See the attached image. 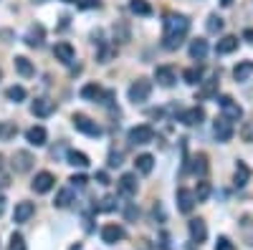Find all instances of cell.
Masks as SVG:
<instances>
[{
	"instance_id": "cell-49",
	"label": "cell",
	"mask_w": 253,
	"mask_h": 250,
	"mask_svg": "<svg viewBox=\"0 0 253 250\" xmlns=\"http://www.w3.org/2000/svg\"><path fill=\"white\" fill-rule=\"evenodd\" d=\"M220 5L223 8H230V5H233V0H220Z\"/></svg>"
},
{
	"instance_id": "cell-10",
	"label": "cell",
	"mask_w": 253,
	"mask_h": 250,
	"mask_svg": "<svg viewBox=\"0 0 253 250\" xmlns=\"http://www.w3.org/2000/svg\"><path fill=\"white\" fill-rule=\"evenodd\" d=\"M53 111H56V104H53L51 99H36V101L31 104V114L38 116V119H46V116H51Z\"/></svg>"
},
{
	"instance_id": "cell-14",
	"label": "cell",
	"mask_w": 253,
	"mask_h": 250,
	"mask_svg": "<svg viewBox=\"0 0 253 250\" xmlns=\"http://www.w3.org/2000/svg\"><path fill=\"white\" fill-rule=\"evenodd\" d=\"M195 192H190V190H185V187H180L177 190V210L180 213H193V207H195Z\"/></svg>"
},
{
	"instance_id": "cell-38",
	"label": "cell",
	"mask_w": 253,
	"mask_h": 250,
	"mask_svg": "<svg viewBox=\"0 0 253 250\" xmlns=\"http://www.w3.org/2000/svg\"><path fill=\"white\" fill-rule=\"evenodd\" d=\"M114 51H117V48H109V46H101V51H99V64H109V58L114 56Z\"/></svg>"
},
{
	"instance_id": "cell-20",
	"label": "cell",
	"mask_w": 253,
	"mask_h": 250,
	"mask_svg": "<svg viewBox=\"0 0 253 250\" xmlns=\"http://www.w3.org/2000/svg\"><path fill=\"white\" fill-rule=\"evenodd\" d=\"M104 91L99 83H86V86H81V99H86V101H99L101 104V99H104Z\"/></svg>"
},
{
	"instance_id": "cell-1",
	"label": "cell",
	"mask_w": 253,
	"mask_h": 250,
	"mask_svg": "<svg viewBox=\"0 0 253 250\" xmlns=\"http://www.w3.org/2000/svg\"><path fill=\"white\" fill-rule=\"evenodd\" d=\"M190 33V20L187 15L180 13H170L165 15V23H162V46L167 51H177L182 46V40Z\"/></svg>"
},
{
	"instance_id": "cell-6",
	"label": "cell",
	"mask_w": 253,
	"mask_h": 250,
	"mask_svg": "<svg viewBox=\"0 0 253 250\" xmlns=\"http://www.w3.org/2000/svg\"><path fill=\"white\" fill-rule=\"evenodd\" d=\"M218 104H220V111H223L225 119H230V121H241V119H243V109H241L230 96H220Z\"/></svg>"
},
{
	"instance_id": "cell-26",
	"label": "cell",
	"mask_w": 253,
	"mask_h": 250,
	"mask_svg": "<svg viewBox=\"0 0 253 250\" xmlns=\"http://www.w3.org/2000/svg\"><path fill=\"white\" fill-rule=\"evenodd\" d=\"M71 202H74V187H63V190H58L56 192V200H53V205L56 207H71Z\"/></svg>"
},
{
	"instance_id": "cell-4",
	"label": "cell",
	"mask_w": 253,
	"mask_h": 250,
	"mask_svg": "<svg viewBox=\"0 0 253 250\" xmlns=\"http://www.w3.org/2000/svg\"><path fill=\"white\" fill-rule=\"evenodd\" d=\"M155 139V129L150 127V124H139V127H132L129 134H126V142L129 144H150Z\"/></svg>"
},
{
	"instance_id": "cell-23",
	"label": "cell",
	"mask_w": 253,
	"mask_h": 250,
	"mask_svg": "<svg viewBox=\"0 0 253 250\" xmlns=\"http://www.w3.org/2000/svg\"><path fill=\"white\" fill-rule=\"evenodd\" d=\"M236 48H238V38H236V36H225V38H220V40H218L215 53L225 56V53H233Z\"/></svg>"
},
{
	"instance_id": "cell-32",
	"label": "cell",
	"mask_w": 253,
	"mask_h": 250,
	"mask_svg": "<svg viewBox=\"0 0 253 250\" xmlns=\"http://www.w3.org/2000/svg\"><path fill=\"white\" fill-rule=\"evenodd\" d=\"M18 134V127L13 121H0V142H8Z\"/></svg>"
},
{
	"instance_id": "cell-46",
	"label": "cell",
	"mask_w": 253,
	"mask_h": 250,
	"mask_svg": "<svg viewBox=\"0 0 253 250\" xmlns=\"http://www.w3.org/2000/svg\"><path fill=\"white\" fill-rule=\"evenodd\" d=\"M3 210H5V195L0 192V215H3Z\"/></svg>"
},
{
	"instance_id": "cell-3",
	"label": "cell",
	"mask_w": 253,
	"mask_h": 250,
	"mask_svg": "<svg viewBox=\"0 0 253 250\" xmlns=\"http://www.w3.org/2000/svg\"><path fill=\"white\" fill-rule=\"evenodd\" d=\"M150 94H152V81H147V78H137L129 86V91H126V96H129L132 104H144L147 99H150Z\"/></svg>"
},
{
	"instance_id": "cell-16",
	"label": "cell",
	"mask_w": 253,
	"mask_h": 250,
	"mask_svg": "<svg viewBox=\"0 0 253 250\" xmlns=\"http://www.w3.org/2000/svg\"><path fill=\"white\" fill-rule=\"evenodd\" d=\"M43 38H46V28L41 23H33L28 28V33H26V43L31 48H41V46H43Z\"/></svg>"
},
{
	"instance_id": "cell-25",
	"label": "cell",
	"mask_w": 253,
	"mask_h": 250,
	"mask_svg": "<svg viewBox=\"0 0 253 250\" xmlns=\"http://www.w3.org/2000/svg\"><path fill=\"white\" fill-rule=\"evenodd\" d=\"M218 83H220V81H218V76L208 78V81L203 83V89L198 91V99H200V101H203V99H213V96L218 94Z\"/></svg>"
},
{
	"instance_id": "cell-47",
	"label": "cell",
	"mask_w": 253,
	"mask_h": 250,
	"mask_svg": "<svg viewBox=\"0 0 253 250\" xmlns=\"http://www.w3.org/2000/svg\"><path fill=\"white\" fill-rule=\"evenodd\" d=\"M134 215H137V210H134V207H126V217H129V220H132Z\"/></svg>"
},
{
	"instance_id": "cell-24",
	"label": "cell",
	"mask_w": 253,
	"mask_h": 250,
	"mask_svg": "<svg viewBox=\"0 0 253 250\" xmlns=\"http://www.w3.org/2000/svg\"><path fill=\"white\" fill-rule=\"evenodd\" d=\"M248 179H251L248 164H246V162H238V164H236V172H233V182H236V187H246Z\"/></svg>"
},
{
	"instance_id": "cell-51",
	"label": "cell",
	"mask_w": 253,
	"mask_h": 250,
	"mask_svg": "<svg viewBox=\"0 0 253 250\" xmlns=\"http://www.w3.org/2000/svg\"><path fill=\"white\" fill-rule=\"evenodd\" d=\"M33 3H48V0H33Z\"/></svg>"
},
{
	"instance_id": "cell-39",
	"label": "cell",
	"mask_w": 253,
	"mask_h": 250,
	"mask_svg": "<svg viewBox=\"0 0 253 250\" xmlns=\"http://www.w3.org/2000/svg\"><path fill=\"white\" fill-rule=\"evenodd\" d=\"M114 202H117L114 197H104V200H101V205L96 207V210H104V213H109V210H114V207H117Z\"/></svg>"
},
{
	"instance_id": "cell-21",
	"label": "cell",
	"mask_w": 253,
	"mask_h": 250,
	"mask_svg": "<svg viewBox=\"0 0 253 250\" xmlns=\"http://www.w3.org/2000/svg\"><path fill=\"white\" fill-rule=\"evenodd\" d=\"M208 56V40L205 38H195V40H190V58H195V61H205Z\"/></svg>"
},
{
	"instance_id": "cell-52",
	"label": "cell",
	"mask_w": 253,
	"mask_h": 250,
	"mask_svg": "<svg viewBox=\"0 0 253 250\" xmlns=\"http://www.w3.org/2000/svg\"><path fill=\"white\" fill-rule=\"evenodd\" d=\"M0 76H3V71H0Z\"/></svg>"
},
{
	"instance_id": "cell-19",
	"label": "cell",
	"mask_w": 253,
	"mask_h": 250,
	"mask_svg": "<svg viewBox=\"0 0 253 250\" xmlns=\"http://www.w3.org/2000/svg\"><path fill=\"white\" fill-rule=\"evenodd\" d=\"M117 187L124 197H134L137 195V175H122Z\"/></svg>"
},
{
	"instance_id": "cell-2",
	"label": "cell",
	"mask_w": 253,
	"mask_h": 250,
	"mask_svg": "<svg viewBox=\"0 0 253 250\" xmlns=\"http://www.w3.org/2000/svg\"><path fill=\"white\" fill-rule=\"evenodd\" d=\"M71 124H74V129H76V132L86 134V137H94V139L104 134V129L99 127L94 119H89L86 114H74V116H71Z\"/></svg>"
},
{
	"instance_id": "cell-31",
	"label": "cell",
	"mask_w": 253,
	"mask_h": 250,
	"mask_svg": "<svg viewBox=\"0 0 253 250\" xmlns=\"http://www.w3.org/2000/svg\"><path fill=\"white\" fill-rule=\"evenodd\" d=\"M210 192H213L210 182H208V179H200V182H198V187H195V200H198V202H205V200L210 197Z\"/></svg>"
},
{
	"instance_id": "cell-9",
	"label": "cell",
	"mask_w": 253,
	"mask_h": 250,
	"mask_svg": "<svg viewBox=\"0 0 253 250\" xmlns=\"http://www.w3.org/2000/svg\"><path fill=\"white\" fill-rule=\"evenodd\" d=\"M33 154L31 152H26V149H18L15 154H13V170L15 172H20V175H23V172H31V167H33Z\"/></svg>"
},
{
	"instance_id": "cell-37",
	"label": "cell",
	"mask_w": 253,
	"mask_h": 250,
	"mask_svg": "<svg viewBox=\"0 0 253 250\" xmlns=\"http://www.w3.org/2000/svg\"><path fill=\"white\" fill-rule=\"evenodd\" d=\"M10 250H28L26 248V240H23V235H20V233H13L10 235Z\"/></svg>"
},
{
	"instance_id": "cell-40",
	"label": "cell",
	"mask_w": 253,
	"mask_h": 250,
	"mask_svg": "<svg viewBox=\"0 0 253 250\" xmlns=\"http://www.w3.org/2000/svg\"><path fill=\"white\" fill-rule=\"evenodd\" d=\"M69 182H71V187H79V190H84V187H86V182H89V179L84 177V175H74V177H71Z\"/></svg>"
},
{
	"instance_id": "cell-34",
	"label": "cell",
	"mask_w": 253,
	"mask_h": 250,
	"mask_svg": "<svg viewBox=\"0 0 253 250\" xmlns=\"http://www.w3.org/2000/svg\"><path fill=\"white\" fill-rule=\"evenodd\" d=\"M5 99L13 101V104H20V101L26 99V89H23V86H10V89L5 91Z\"/></svg>"
},
{
	"instance_id": "cell-17",
	"label": "cell",
	"mask_w": 253,
	"mask_h": 250,
	"mask_svg": "<svg viewBox=\"0 0 253 250\" xmlns=\"http://www.w3.org/2000/svg\"><path fill=\"white\" fill-rule=\"evenodd\" d=\"M190 238H193V243H205V238H208V227H205V220H200V217H195V220H190Z\"/></svg>"
},
{
	"instance_id": "cell-41",
	"label": "cell",
	"mask_w": 253,
	"mask_h": 250,
	"mask_svg": "<svg viewBox=\"0 0 253 250\" xmlns=\"http://www.w3.org/2000/svg\"><path fill=\"white\" fill-rule=\"evenodd\" d=\"M81 10H91V8H99V0H79L76 3Z\"/></svg>"
},
{
	"instance_id": "cell-50",
	"label": "cell",
	"mask_w": 253,
	"mask_h": 250,
	"mask_svg": "<svg viewBox=\"0 0 253 250\" xmlns=\"http://www.w3.org/2000/svg\"><path fill=\"white\" fill-rule=\"evenodd\" d=\"M63 3H79V0H63Z\"/></svg>"
},
{
	"instance_id": "cell-8",
	"label": "cell",
	"mask_w": 253,
	"mask_h": 250,
	"mask_svg": "<svg viewBox=\"0 0 253 250\" xmlns=\"http://www.w3.org/2000/svg\"><path fill=\"white\" fill-rule=\"evenodd\" d=\"M124 227L122 225H117V222H109V225H104L101 227V240L107 243V245H114V243H119V240H124Z\"/></svg>"
},
{
	"instance_id": "cell-30",
	"label": "cell",
	"mask_w": 253,
	"mask_h": 250,
	"mask_svg": "<svg viewBox=\"0 0 253 250\" xmlns=\"http://www.w3.org/2000/svg\"><path fill=\"white\" fill-rule=\"evenodd\" d=\"M129 10H132L134 15H142V18L152 15V5L147 3V0H129Z\"/></svg>"
},
{
	"instance_id": "cell-11",
	"label": "cell",
	"mask_w": 253,
	"mask_h": 250,
	"mask_svg": "<svg viewBox=\"0 0 253 250\" xmlns=\"http://www.w3.org/2000/svg\"><path fill=\"white\" fill-rule=\"evenodd\" d=\"M53 56H56V61H61V64H71L74 61V56H76V51H74V46L69 43V40H58V43L53 46Z\"/></svg>"
},
{
	"instance_id": "cell-28",
	"label": "cell",
	"mask_w": 253,
	"mask_h": 250,
	"mask_svg": "<svg viewBox=\"0 0 253 250\" xmlns=\"http://www.w3.org/2000/svg\"><path fill=\"white\" fill-rule=\"evenodd\" d=\"M253 73V61H241V64L233 69V78L236 81H248Z\"/></svg>"
},
{
	"instance_id": "cell-29",
	"label": "cell",
	"mask_w": 253,
	"mask_h": 250,
	"mask_svg": "<svg viewBox=\"0 0 253 250\" xmlns=\"http://www.w3.org/2000/svg\"><path fill=\"white\" fill-rule=\"evenodd\" d=\"M66 162L71 167H81V170H84V167H89V157L84 154V152H76V149H69L66 152Z\"/></svg>"
},
{
	"instance_id": "cell-36",
	"label": "cell",
	"mask_w": 253,
	"mask_h": 250,
	"mask_svg": "<svg viewBox=\"0 0 253 250\" xmlns=\"http://www.w3.org/2000/svg\"><path fill=\"white\" fill-rule=\"evenodd\" d=\"M223 31V20L218 15H210L208 18V33H220Z\"/></svg>"
},
{
	"instance_id": "cell-44",
	"label": "cell",
	"mask_w": 253,
	"mask_h": 250,
	"mask_svg": "<svg viewBox=\"0 0 253 250\" xmlns=\"http://www.w3.org/2000/svg\"><path fill=\"white\" fill-rule=\"evenodd\" d=\"M96 182H101V184H109V175H107V172H96Z\"/></svg>"
},
{
	"instance_id": "cell-48",
	"label": "cell",
	"mask_w": 253,
	"mask_h": 250,
	"mask_svg": "<svg viewBox=\"0 0 253 250\" xmlns=\"http://www.w3.org/2000/svg\"><path fill=\"white\" fill-rule=\"evenodd\" d=\"M3 184H8V175H5V172H0V187H3Z\"/></svg>"
},
{
	"instance_id": "cell-7",
	"label": "cell",
	"mask_w": 253,
	"mask_h": 250,
	"mask_svg": "<svg viewBox=\"0 0 253 250\" xmlns=\"http://www.w3.org/2000/svg\"><path fill=\"white\" fill-rule=\"evenodd\" d=\"M53 184H56V177H53L51 172H38V175L33 177V182H31L33 192H38V195L51 192V190H53Z\"/></svg>"
},
{
	"instance_id": "cell-15",
	"label": "cell",
	"mask_w": 253,
	"mask_h": 250,
	"mask_svg": "<svg viewBox=\"0 0 253 250\" xmlns=\"http://www.w3.org/2000/svg\"><path fill=\"white\" fill-rule=\"evenodd\" d=\"M33 213H36V205L33 202H28V200L18 202L15 210H13V222H28L33 217Z\"/></svg>"
},
{
	"instance_id": "cell-33",
	"label": "cell",
	"mask_w": 253,
	"mask_h": 250,
	"mask_svg": "<svg viewBox=\"0 0 253 250\" xmlns=\"http://www.w3.org/2000/svg\"><path fill=\"white\" fill-rule=\"evenodd\" d=\"M182 78H185V83L195 86V83L203 81V69H185V71H182Z\"/></svg>"
},
{
	"instance_id": "cell-43",
	"label": "cell",
	"mask_w": 253,
	"mask_h": 250,
	"mask_svg": "<svg viewBox=\"0 0 253 250\" xmlns=\"http://www.w3.org/2000/svg\"><path fill=\"white\" fill-rule=\"evenodd\" d=\"M215 250H233V243H230L228 238H218V245Z\"/></svg>"
},
{
	"instance_id": "cell-12",
	"label": "cell",
	"mask_w": 253,
	"mask_h": 250,
	"mask_svg": "<svg viewBox=\"0 0 253 250\" xmlns=\"http://www.w3.org/2000/svg\"><path fill=\"white\" fill-rule=\"evenodd\" d=\"M155 81L160 83V86L170 89L172 83L177 81V73H175V69H172V66H157V69H155Z\"/></svg>"
},
{
	"instance_id": "cell-27",
	"label": "cell",
	"mask_w": 253,
	"mask_h": 250,
	"mask_svg": "<svg viewBox=\"0 0 253 250\" xmlns=\"http://www.w3.org/2000/svg\"><path fill=\"white\" fill-rule=\"evenodd\" d=\"M134 167H137L139 175H150L152 167H155V157H152V154H139V157L134 159Z\"/></svg>"
},
{
	"instance_id": "cell-35",
	"label": "cell",
	"mask_w": 253,
	"mask_h": 250,
	"mask_svg": "<svg viewBox=\"0 0 253 250\" xmlns=\"http://www.w3.org/2000/svg\"><path fill=\"white\" fill-rule=\"evenodd\" d=\"M193 172L200 175V177H205V172H208V157H205V154H198V157L193 159Z\"/></svg>"
},
{
	"instance_id": "cell-18",
	"label": "cell",
	"mask_w": 253,
	"mask_h": 250,
	"mask_svg": "<svg viewBox=\"0 0 253 250\" xmlns=\"http://www.w3.org/2000/svg\"><path fill=\"white\" fill-rule=\"evenodd\" d=\"M26 142L31 144V147H43V144L48 142V132L43 127H31L26 132Z\"/></svg>"
},
{
	"instance_id": "cell-45",
	"label": "cell",
	"mask_w": 253,
	"mask_h": 250,
	"mask_svg": "<svg viewBox=\"0 0 253 250\" xmlns=\"http://www.w3.org/2000/svg\"><path fill=\"white\" fill-rule=\"evenodd\" d=\"M243 40H248V43H253V28L243 31Z\"/></svg>"
},
{
	"instance_id": "cell-42",
	"label": "cell",
	"mask_w": 253,
	"mask_h": 250,
	"mask_svg": "<svg viewBox=\"0 0 253 250\" xmlns=\"http://www.w3.org/2000/svg\"><path fill=\"white\" fill-rule=\"evenodd\" d=\"M119 164H122V152L112 149L109 152V167H119Z\"/></svg>"
},
{
	"instance_id": "cell-22",
	"label": "cell",
	"mask_w": 253,
	"mask_h": 250,
	"mask_svg": "<svg viewBox=\"0 0 253 250\" xmlns=\"http://www.w3.org/2000/svg\"><path fill=\"white\" fill-rule=\"evenodd\" d=\"M13 66H15V71L23 76V78H31L33 73H36V69H33V64L26 58V56H15L13 58Z\"/></svg>"
},
{
	"instance_id": "cell-13",
	"label": "cell",
	"mask_w": 253,
	"mask_h": 250,
	"mask_svg": "<svg viewBox=\"0 0 253 250\" xmlns=\"http://www.w3.org/2000/svg\"><path fill=\"white\" fill-rule=\"evenodd\" d=\"M203 119H205V111H203L200 107H193V109L180 111V121L185 124V127H200Z\"/></svg>"
},
{
	"instance_id": "cell-5",
	"label": "cell",
	"mask_w": 253,
	"mask_h": 250,
	"mask_svg": "<svg viewBox=\"0 0 253 250\" xmlns=\"http://www.w3.org/2000/svg\"><path fill=\"white\" fill-rule=\"evenodd\" d=\"M213 137L218 142H230V139H233V121L225 119V116H218L213 121Z\"/></svg>"
}]
</instances>
